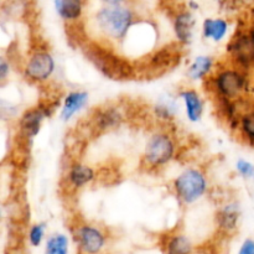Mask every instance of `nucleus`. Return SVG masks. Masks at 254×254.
<instances>
[{
	"label": "nucleus",
	"instance_id": "nucleus-18",
	"mask_svg": "<svg viewBox=\"0 0 254 254\" xmlns=\"http://www.w3.org/2000/svg\"><path fill=\"white\" fill-rule=\"evenodd\" d=\"M121 121V114L114 108H108L106 111H101L94 117V126L98 130H107L113 128Z\"/></svg>",
	"mask_w": 254,
	"mask_h": 254
},
{
	"label": "nucleus",
	"instance_id": "nucleus-21",
	"mask_svg": "<svg viewBox=\"0 0 254 254\" xmlns=\"http://www.w3.org/2000/svg\"><path fill=\"white\" fill-rule=\"evenodd\" d=\"M45 223H36L30 228L29 241L32 247H39L45 237Z\"/></svg>",
	"mask_w": 254,
	"mask_h": 254
},
{
	"label": "nucleus",
	"instance_id": "nucleus-4",
	"mask_svg": "<svg viewBox=\"0 0 254 254\" xmlns=\"http://www.w3.org/2000/svg\"><path fill=\"white\" fill-rule=\"evenodd\" d=\"M213 88L217 96H220V99L232 101L242 96L247 89V78L242 69H222L213 78Z\"/></svg>",
	"mask_w": 254,
	"mask_h": 254
},
{
	"label": "nucleus",
	"instance_id": "nucleus-20",
	"mask_svg": "<svg viewBox=\"0 0 254 254\" xmlns=\"http://www.w3.org/2000/svg\"><path fill=\"white\" fill-rule=\"evenodd\" d=\"M168 254H191L192 245L190 240L183 235H175L170 237L166 243Z\"/></svg>",
	"mask_w": 254,
	"mask_h": 254
},
{
	"label": "nucleus",
	"instance_id": "nucleus-5",
	"mask_svg": "<svg viewBox=\"0 0 254 254\" xmlns=\"http://www.w3.org/2000/svg\"><path fill=\"white\" fill-rule=\"evenodd\" d=\"M175 144L169 134L158 133L149 139L144 159L151 168H160L174 158Z\"/></svg>",
	"mask_w": 254,
	"mask_h": 254
},
{
	"label": "nucleus",
	"instance_id": "nucleus-22",
	"mask_svg": "<svg viewBox=\"0 0 254 254\" xmlns=\"http://www.w3.org/2000/svg\"><path fill=\"white\" fill-rule=\"evenodd\" d=\"M236 169H237L238 173L246 179L253 178L254 176V165L251 164L250 161L245 160V159H240L236 164Z\"/></svg>",
	"mask_w": 254,
	"mask_h": 254
},
{
	"label": "nucleus",
	"instance_id": "nucleus-2",
	"mask_svg": "<svg viewBox=\"0 0 254 254\" xmlns=\"http://www.w3.org/2000/svg\"><path fill=\"white\" fill-rule=\"evenodd\" d=\"M82 51L87 59L109 78L124 79L133 73L134 68L128 62L119 59L116 54L96 42L84 44L82 46Z\"/></svg>",
	"mask_w": 254,
	"mask_h": 254
},
{
	"label": "nucleus",
	"instance_id": "nucleus-19",
	"mask_svg": "<svg viewBox=\"0 0 254 254\" xmlns=\"http://www.w3.org/2000/svg\"><path fill=\"white\" fill-rule=\"evenodd\" d=\"M69 253V241L68 237L64 233L52 235L46 241L45 254H68Z\"/></svg>",
	"mask_w": 254,
	"mask_h": 254
},
{
	"label": "nucleus",
	"instance_id": "nucleus-1",
	"mask_svg": "<svg viewBox=\"0 0 254 254\" xmlns=\"http://www.w3.org/2000/svg\"><path fill=\"white\" fill-rule=\"evenodd\" d=\"M99 31L112 40H123L134 22L131 9L121 1H108L94 15Z\"/></svg>",
	"mask_w": 254,
	"mask_h": 254
},
{
	"label": "nucleus",
	"instance_id": "nucleus-11",
	"mask_svg": "<svg viewBox=\"0 0 254 254\" xmlns=\"http://www.w3.org/2000/svg\"><path fill=\"white\" fill-rule=\"evenodd\" d=\"M67 180L73 189H82L94 180V170L91 166L76 163L69 168Z\"/></svg>",
	"mask_w": 254,
	"mask_h": 254
},
{
	"label": "nucleus",
	"instance_id": "nucleus-23",
	"mask_svg": "<svg viewBox=\"0 0 254 254\" xmlns=\"http://www.w3.org/2000/svg\"><path fill=\"white\" fill-rule=\"evenodd\" d=\"M238 254H254V241L248 238L242 243Z\"/></svg>",
	"mask_w": 254,
	"mask_h": 254
},
{
	"label": "nucleus",
	"instance_id": "nucleus-9",
	"mask_svg": "<svg viewBox=\"0 0 254 254\" xmlns=\"http://www.w3.org/2000/svg\"><path fill=\"white\" fill-rule=\"evenodd\" d=\"M88 102V93L83 91L69 92L64 102L61 111V118L64 121H69L74 114L78 113Z\"/></svg>",
	"mask_w": 254,
	"mask_h": 254
},
{
	"label": "nucleus",
	"instance_id": "nucleus-15",
	"mask_svg": "<svg viewBox=\"0 0 254 254\" xmlns=\"http://www.w3.org/2000/svg\"><path fill=\"white\" fill-rule=\"evenodd\" d=\"M238 217H240V210L237 203H230L218 213V223L222 230L235 231L237 228Z\"/></svg>",
	"mask_w": 254,
	"mask_h": 254
},
{
	"label": "nucleus",
	"instance_id": "nucleus-10",
	"mask_svg": "<svg viewBox=\"0 0 254 254\" xmlns=\"http://www.w3.org/2000/svg\"><path fill=\"white\" fill-rule=\"evenodd\" d=\"M181 97H183L184 103H185L186 117H188L189 121L192 122V123L200 121L203 112V104L197 92L188 88L181 92Z\"/></svg>",
	"mask_w": 254,
	"mask_h": 254
},
{
	"label": "nucleus",
	"instance_id": "nucleus-7",
	"mask_svg": "<svg viewBox=\"0 0 254 254\" xmlns=\"http://www.w3.org/2000/svg\"><path fill=\"white\" fill-rule=\"evenodd\" d=\"M76 238L83 254H99L107 245L106 235L91 225L79 226L76 231Z\"/></svg>",
	"mask_w": 254,
	"mask_h": 254
},
{
	"label": "nucleus",
	"instance_id": "nucleus-6",
	"mask_svg": "<svg viewBox=\"0 0 254 254\" xmlns=\"http://www.w3.org/2000/svg\"><path fill=\"white\" fill-rule=\"evenodd\" d=\"M55 60L52 55L47 51L34 52L27 60L26 66H25V73L27 78L34 82H45L52 76L55 72Z\"/></svg>",
	"mask_w": 254,
	"mask_h": 254
},
{
	"label": "nucleus",
	"instance_id": "nucleus-13",
	"mask_svg": "<svg viewBox=\"0 0 254 254\" xmlns=\"http://www.w3.org/2000/svg\"><path fill=\"white\" fill-rule=\"evenodd\" d=\"M54 5L57 14L66 21L78 20L83 12V2L78 0H57Z\"/></svg>",
	"mask_w": 254,
	"mask_h": 254
},
{
	"label": "nucleus",
	"instance_id": "nucleus-14",
	"mask_svg": "<svg viewBox=\"0 0 254 254\" xmlns=\"http://www.w3.org/2000/svg\"><path fill=\"white\" fill-rule=\"evenodd\" d=\"M203 36L211 39L212 41L218 42L227 35L228 24L225 19H206L203 21Z\"/></svg>",
	"mask_w": 254,
	"mask_h": 254
},
{
	"label": "nucleus",
	"instance_id": "nucleus-16",
	"mask_svg": "<svg viewBox=\"0 0 254 254\" xmlns=\"http://www.w3.org/2000/svg\"><path fill=\"white\" fill-rule=\"evenodd\" d=\"M213 66V60L210 56H198L196 57L195 61L191 64L189 67L188 74L192 81H197V79L203 78L207 76L208 72L212 69Z\"/></svg>",
	"mask_w": 254,
	"mask_h": 254
},
{
	"label": "nucleus",
	"instance_id": "nucleus-12",
	"mask_svg": "<svg viewBox=\"0 0 254 254\" xmlns=\"http://www.w3.org/2000/svg\"><path fill=\"white\" fill-rule=\"evenodd\" d=\"M193 25H195V20H193L191 12L181 11L176 15L175 21H174V29H175L179 41L183 44H188L191 41Z\"/></svg>",
	"mask_w": 254,
	"mask_h": 254
},
{
	"label": "nucleus",
	"instance_id": "nucleus-24",
	"mask_svg": "<svg viewBox=\"0 0 254 254\" xmlns=\"http://www.w3.org/2000/svg\"><path fill=\"white\" fill-rule=\"evenodd\" d=\"M7 73H9V64H7V62L5 61L4 59H2L1 62H0V78L4 81L5 77L7 76Z\"/></svg>",
	"mask_w": 254,
	"mask_h": 254
},
{
	"label": "nucleus",
	"instance_id": "nucleus-8",
	"mask_svg": "<svg viewBox=\"0 0 254 254\" xmlns=\"http://www.w3.org/2000/svg\"><path fill=\"white\" fill-rule=\"evenodd\" d=\"M49 107H39V108H31L24 113L20 121V128L22 134L27 139L34 138L40 131L41 124L44 122L45 117L49 116Z\"/></svg>",
	"mask_w": 254,
	"mask_h": 254
},
{
	"label": "nucleus",
	"instance_id": "nucleus-3",
	"mask_svg": "<svg viewBox=\"0 0 254 254\" xmlns=\"http://www.w3.org/2000/svg\"><path fill=\"white\" fill-rule=\"evenodd\" d=\"M174 190L181 202L191 205L205 195L207 190V180L197 169H188L175 179Z\"/></svg>",
	"mask_w": 254,
	"mask_h": 254
},
{
	"label": "nucleus",
	"instance_id": "nucleus-17",
	"mask_svg": "<svg viewBox=\"0 0 254 254\" xmlns=\"http://www.w3.org/2000/svg\"><path fill=\"white\" fill-rule=\"evenodd\" d=\"M242 136L247 143L254 145V107H247L242 112L240 117V124H238Z\"/></svg>",
	"mask_w": 254,
	"mask_h": 254
}]
</instances>
